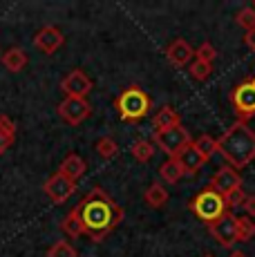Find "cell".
<instances>
[{"label": "cell", "mask_w": 255, "mask_h": 257, "mask_svg": "<svg viewBox=\"0 0 255 257\" xmlns=\"http://www.w3.org/2000/svg\"><path fill=\"white\" fill-rule=\"evenodd\" d=\"M208 233L213 235V239H217L222 246H230L239 244V217H235L233 212H226V215H222L217 221H213V224H208Z\"/></svg>", "instance_id": "52a82bcc"}, {"label": "cell", "mask_w": 255, "mask_h": 257, "mask_svg": "<svg viewBox=\"0 0 255 257\" xmlns=\"http://www.w3.org/2000/svg\"><path fill=\"white\" fill-rule=\"evenodd\" d=\"M188 72H190V76H193L195 81H206V78L210 76V72H213V65H210V63H204V61H197V58H195V63L188 67Z\"/></svg>", "instance_id": "484cf974"}, {"label": "cell", "mask_w": 255, "mask_h": 257, "mask_svg": "<svg viewBox=\"0 0 255 257\" xmlns=\"http://www.w3.org/2000/svg\"><path fill=\"white\" fill-rule=\"evenodd\" d=\"M228 257H246V255H244V253H239V250H233V253H230Z\"/></svg>", "instance_id": "d6a6232c"}, {"label": "cell", "mask_w": 255, "mask_h": 257, "mask_svg": "<svg viewBox=\"0 0 255 257\" xmlns=\"http://www.w3.org/2000/svg\"><path fill=\"white\" fill-rule=\"evenodd\" d=\"M217 152H222L230 168L242 170L255 159V130L246 121H235L217 139Z\"/></svg>", "instance_id": "7a4b0ae2"}, {"label": "cell", "mask_w": 255, "mask_h": 257, "mask_svg": "<svg viewBox=\"0 0 255 257\" xmlns=\"http://www.w3.org/2000/svg\"><path fill=\"white\" fill-rule=\"evenodd\" d=\"M61 90L65 92V96L74 98H85L92 92V78L87 76L83 70H72L65 78L61 81Z\"/></svg>", "instance_id": "8fae6325"}, {"label": "cell", "mask_w": 255, "mask_h": 257, "mask_svg": "<svg viewBox=\"0 0 255 257\" xmlns=\"http://www.w3.org/2000/svg\"><path fill=\"white\" fill-rule=\"evenodd\" d=\"M244 43H246V47L251 49V52H255V27L244 34Z\"/></svg>", "instance_id": "1f68e13d"}, {"label": "cell", "mask_w": 255, "mask_h": 257, "mask_svg": "<svg viewBox=\"0 0 255 257\" xmlns=\"http://www.w3.org/2000/svg\"><path fill=\"white\" fill-rule=\"evenodd\" d=\"M61 230L65 233L67 237H72V239H78V237H83V226H81V219H78V215L74 210L67 212V217L61 221Z\"/></svg>", "instance_id": "7402d4cb"}, {"label": "cell", "mask_w": 255, "mask_h": 257, "mask_svg": "<svg viewBox=\"0 0 255 257\" xmlns=\"http://www.w3.org/2000/svg\"><path fill=\"white\" fill-rule=\"evenodd\" d=\"M242 208L246 210V217H251V219H253V217H255V195H246Z\"/></svg>", "instance_id": "4dcf8cb0"}, {"label": "cell", "mask_w": 255, "mask_h": 257, "mask_svg": "<svg viewBox=\"0 0 255 257\" xmlns=\"http://www.w3.org/2000/svg\"><path fill=\"white\" fill-rule=\"evenodd\" d=\"M47 257H76V250H74V246H72L70 241L61 239V241H56L50 250H47Z\"/></svg>", "instance_id": "d4e9b609"}, {"label": "cell", "mask_w": 255, "mask_h": 257, "mask_svg": "<svg viewBox=\"0 0 255 257\" xmlns=\"http://www.w3.org/2000/svg\"><path fill=\"white\" fill-rule=\"evenodd\" d=\"M251 237H255V221L251 217H239V241H248Z\"/></svg>", "instance_id": "f1b7e54d"}, {"label": "cell", "mask_w": 255, "mask_h": 257, "mask_svg": "<svg viewBox=\"0 0 255 257\" xmlns=\"http://www.w3.org/2000/svg\"><path fill=\"white\" fill-rule=\"evenodd\" d=\"M195 58H197V61H204V63H210V65H213V61L215 58H217V49L213 47V43H202V45H199V49L197 52H195Z\"/></svg>", "instance_id": "83f0119b"}, {"label": "cell", "mask_w": 255, "mask_h": 257, "mask_svg": "<svg viewBox=\"0 0 255 257\" xmlns=\"http://www.w3.org/2000/svg\"><path fill=\"white\" fill-rule=\"evenodd\" d=\"M193 143H195V148H197V150L206 157V159H208L210 155H215V152H217V139H213L210 135H202L197 141H193Z\"/></svg>", "instance_id": "cb8c5ba5"}, {"label": "cell", "mask_w": 255, "mask_h": 257, "mask_svg": "<svg viewBox=\"0 0 255 257\" xmlns=\"http://www.w3.org/2000/svg\"><path fill=\"white\" fill-rule=\"evenodd\" d=\"M179 123V114L173 110L170 105H164L159 112L153 116V125H155V130H166V127H170V125H177Z\"/></svg>", "instance_id": "d6986e66"}, {"label": "cell", "mask_w": 255, "mask_h": 257, "mask_svg": "<svg viewBox=\"0 0 255 257\" xmlns=\"http://www.w3.org/2000/svg\"><path fill=\"white\" fill-rule=\"evenodd\" d=\"M150 105H153V101H150V96L146 94V90H141L139 85H130L128 90L121 92L114 101V107H116V112H119V116L130 123L141 121V118L150 112Z\"/></svg>", "instance_id": "3957f363"}, {"label": "cell", "mask_w": 255, "mask_h": 257, "mask_svg": "<svg viewBox=\"0 0 255 257\" xmlns=\"http://www.w3.org/2000/svg\"><path fill=\"white\" fill-rule=\"evenodd\" d=\"M253 7H255V5H253Z\"/></svg>", "instance_id": "e575fe53"}, {"label": "cell", "mask_w": 255, "mask_h": 257, "mask_svg": "<svg viewBox=\"0 0 255 257\" xmlns=\"http://www.w3.org/2000/svg\"><path fill=\"white\" fill-rule=\"evenodd\" d=\"M144 201L150 206V208H161V206L168 201V190L157 181V184L148 186V190L144 192Z\"/></svg>", "instance_id": "ac0fdd59"}, {"label": "cell", "mask_w": 255, "mask_h": 257, "mask_svg": "<svg viewBox=\"0 0 255 257\" xmlns=\"http://www.w3.org/2000/svg\"><path fill=\"white\" fill-rule=\"evenodd\" d=\"M193 56H195V49L186 41H181V38L173 41L168 45V49H166V58H168L170 65H175V67H186Z\"/></svg>", "instance_id": "5bb4252c"}, {"label": "cell", "mask_w": 255, "mask_h": 257, "mask_svg": "<svg viewBox=\"0 0 255 257\" xmlns=\"http://www.w3.org/2000/svg\"><path fill=\"white\" fill-rule=\"evenodd\" d=\"M63 43H65V36H63V32L58 27H52V25H47V27H43L41 32H36V36H34V45L41 49L43 54H54L56 49L63 47Z\"/></svg>", "instance_id": "7c38bea8"}, {"label": "cell", "mask_w": 255, "mask_h": 257, "mask_svg": "<svg viewBox=\"0 0 255 257\" xmlns=\"http://www.w3.org/2000/svg\"><path fill=\"white\" fill-rule=\"evenodd\" d=\"M155 155V143L148 139H139L132 143V157H135L139 164H148Z\"/></svg>", "instance_id": "44dd1931"}, {"label": "cell", "mask_w": 255, "mask_h": 257, "mask_svg": "<svg viewBox=\"0 0 255 257\" xmlns=\"http://www.w3.org/2000/svg\"><path fill=\"white\" fill-rule=\"evenodd\" d=\"M92 114V105L85 98H74V96H65L58 103V116L70 125H81L87 116Z\"/></svg>", "instance_id": "ba28073f"}, {"label": "cell", "mask_w": 255, "mask_h": 257, "mask_svg": "<svg viewBox=\"0 0 255 257\" xmlns=\"http://www.w3.org/2000/svg\"><path fill=\"white\" fill-rule=\"evenodd\" d=\"M96 152H99L101 159H112V157L119 155V146H116L114 139H110V137H103V139L96 141Z\"/></svg>", "instance_id": "603a6c76"}, {"label": "cell", "mask_w": 255, "mask_h": 257, "mask_svg": "<svg viewBox=\"0 0 255 257\" xmlns=\"http://www.w3.org/2000/svg\"><path fill=\"white\" fill-rule=\"evenodd\" d=\"M208 188H213V190H217L219 195L226 197V195H230V192H235V190L242 188V177H239V172L235 170V168L224 166L210 177Z\"/></svg>", "instance_id": "30bf717a"}, {"label": "cell", "mask_w": 255, "mask_h": 257, "mask_svg": "<svg viewBox=\"0 0 255 257\" xmlns=\"http://www.w3.org/2000/svg\"><path fill=\"white\" fill-rule=\"evenodd\" d=\"M74 190H76V181L67 179L63 172H54L50 179L45 181V195L50 197L52 204H56V206L65 204V201L74 195Z\"/></svg>", "instance_id": "9c48e42d"}, {"label": "cell", "mask_w": 255, "mask_h": 257, "mask_svg": "<svg viewBox=\"0 0 255 257\" xmlns=\"http://www.w3.org/2000/svg\"><path fill=\"white\" fill-rule=\"evenodd\" d=\"M206 257H213V255H206Z\"/></svg>", "instance_id": "836d02e7"}, {"label": "cell", "mask_w": 255, "mask_h": 257, "mask_svg": "<svg viewBox=\"0 0 255 257\" xmlns=\"http://www.w3.org/2000/svg\"><path fill=\"white\" fill-rule=\"evenodd\" d=\"M74 212L81 219L83 233L92 241H103L116 226L123 221V208L107 195L103 188H92L81 204L74 208Z\"/></svg>", "instance_id": "6da1fadb"}, {"label": "cell", "mask_w": 255, "mask_h": 257, "mask_svg": "<svg viewBox=\"0 0 255 257\" xmlns=\"http://www.w3.org/2000/svg\"><path fill=\"white\" fill-rule=\"evenodd\" d=\"M190 212L208 226L228 212L226 197L219 195V192L213 190V188H204V190L197 192V195L193 197V201H190Z\"/></svg>", "instance_id": "277c9868"}, {"label": "cell", "mask_w": 255, "mask_h": 257, "mask_svg": "<svg viewBox=\"0 0 255 257\" xmlns=\"http://www.w3.org/2000/svg\"><path fill=\"white\" fill-rule=\"evenodd\" d=\"M85 168H87V166H85V161H83V157H78V155H67L65 159H63L61 170H58V172H63L67 179L76 181L78 177H83Z\"/></svg>", "instance_id": "2e32d148"}, {"label": "cell", "mask_w": 255, "mask_h": 257, "mask_svg": "<svg viewBox=\"0 0 255 257\" xmlns=\"http://www.w3.org/2000/svg\"><path fill=\"white\" fill-rule=\"evenodd\" d=\"M153 143H157L159 150H164L170 159H175V157H179V152L184 148H188L193 143V139H190L188 130L181 123H177V125H170L166 130H155Z\"/></svg>", "instance_id": "5b68a950"}, {"label": "cell", "mask_w": 255, "mask_h": 257, "mask_svg": "<svg viewBox=\"0 0 255 257\" xmlns=\"http://www.w3.org/2000/svg\"><path fill=\"white\" fill-rule=\"evenodd\" d=\"M14 139H16V125L9 116H0V155L12 148Z\"/></svg>", "instance_id": "e0dca14e"}, {"label": "cell", "mask_w": 255, "mask_h": 257, "mask_svg": "<svg viewBox=\"0 0 255 257\" xmlns=\"http://www.w3.org/2000/svg\"><path fill=\"white\" fill-rule=\"evenodd\" d=\"M230 105L237 114V121H246L255 116V76L237 83L230 90Z\"/></svg>", "instance_id": "8992f818"}, {"label": "cell", "mask_w": 255, "mask_h": 257, "mask_svg": "<svg viewBox=\"0 0 255 257\" xmlns=\"http://www.w3.org/2000/svg\"><path fill=\"white\" fill-rule=\"evenodd\" d=\"M3 65H5V70H9V72H21L23 67L27 65V52L25 49H21V47H12V49H7V52L3 54Z\"/></svg>", "instance_id": "9a60e30c"}, {"label": "cell", "mask_w": 255, "mask_h": 257, "mask_svg": "<svg viewBox=\"0 0 255 257\" xmlns=\"http://www.w3.org/2000/svg\"><path fill=\"white\" fill-rule=\"evenodd\" d=\"M175 159L179 161L184 175H195V172H199L202 166L206 164V157L195 148V143H190L188 148H184V150L179 152V157H175Z\"/></svg>", "instance_id": "4fadbf2b"}, {"label": "cell", "mask_w": 255, "mask_h": 257, "mask_svg": "<svg viewBox=\"0 0 255 257\" xmlns=\"http://www.w3.org/2000/svg\"><path fill=\"white\" fill-rule=\"evenodd\" d=\"M244 199H246V195H244L242 188H239V190H235V192H230V195H226V206H228V210L239 208V206L244 204Z\"/></svg>", "instance_id": "f546056e"}, {"label": "cell", "mask_w": 255, "mask_h": 257, "mask_svg": "<svg viewBox=\"0 0 255 257\" xmlns=\"http://www.w3.org/2000/svg\"><path fill=\"white\" fill-rule=\"evenodd\" d=\"M159 177L164 181H168V184H177L181 177H184V170H181L177 159H168L159 166Z\"/></svg>", "instance_id": "ffe728a7"}, {"label": "cell", "mask_w": 255, "mask_h": 257, "mask_svg": "<svg viewBox=\"0 0 255 257\" xmlns=\"http://www.w3.org/2000/svg\"><path fill=\"white\" fill-rule=\"evenodd\" d=\"M235 21H237L239 27H244L248 32V29L255 27V7H244L237 12V16H235Z\"/></svg>", "instance_id": "4316f807"}]
</instances>
